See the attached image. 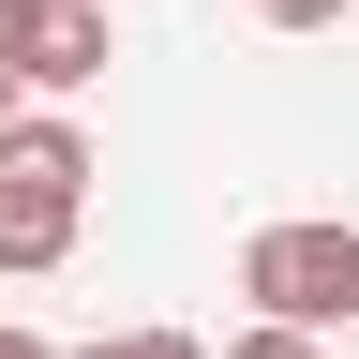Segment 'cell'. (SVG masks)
<instances>
[{
    "label": "cell",
    "instance_id": "obj_3",
    "mask_svg": "<svg viewBox=\"0 0 359 359\" xmlns=\"http://www.w3.org/2000/svg\"><path fill=\"white\" fill-rule=\"evenodd\" d=\"M105 60H120L105 0H30V30H15V90H90Z\"/></svg>",
    "mask_w": 359,
    "mask_h": 359
},
{
    "label": "cell",
    "instance_id": "obj_8",
    "mask_svg": "<svg viewBox=\"0 0 359 359\" xmlns=\"http://www.w3.org/2000/svg\"><path fill=\"white\" fill-rule=\"evenodd\" d=\"M60 359H135V330H120V344H60Z\"/></svg>",
    "mask_w": 359,
    "mask_h": 359
},
{
    "label": "cell",
    "instance_id": "obj_5",
    "mask_svg": "<svg viewBox=\"0 0 359 359\" xmlns=\"http://www.w3.org/2000/svg\"><path fill=\"white\" fill-rule=\"evenodd\" d=\"M240 15H269V30H330L344 0H240Z\"/></svg>",
    "mask_w": 359,
    "mask_h": 359
},
{
    "label": "cell",
    "instance_id": "obj_1",
    "mask_svg": "<svg viewBox=\"0 0 359 359\" xmlns=\"http://www.w3.org/2000/svg\"><path fill=\"white\" fill-rule=\"evenodd\" d=\"M75 224H90V135L45 120V105H15V120H0V269H15V285L60 269Z\"/></svg>",
    "mask_w": 359,
    "mask_h": 359
},
{
    "label": "cell",
    "instance_id": "obj_2",
    "mask_svg": "<svg viewBox=\"0 0 359 359\" xmlns=\"http://www.w3.org/2000/svg\"><path fill=\"white\" fill-rule=\"evenodd\" d=\"M240 299L269 314V330H359V224H330V210H299V224H255L240 240Z\"/></svg>",
    "mask_w": 359,
    "mask_h": 359
},
{
    "label": "cell",
    "instance_id": "obj_4",
    "mask_svg": "<svg viewBox=\"0 0 359 359\" xmlns=\"http://www.w3.org/2000/svg\"><path fill=\"white\" fill-rule=\"evenodd\" d=\"M210 359H330V344H314V330H269V314H255V330H240V344H210Z\"/></svg>",
    "mask_w": 359,
    "mask_h": 359
},
{
    "label": "cell",
    "instance_id": "obj_9",
    "mask_svg": "<svg viewBox=\"0 0 359 359\" xmlns=\"http://www.w3.org/2000/svg\"><path fill=\"white\" fill-rule=\"evenodd\" d=\"M15 105H30V90H15V75H0V120H15Z\"/></svg>",
    "mask_w": 359,
    "mask_h": 359
},
{
    "label": "cell",
    "instance_id": "obj_7",
    "mask_svg": "<svg viewBox=\"0 0 359 359\" xmlns=\"http://www.w3.org/2000/svg\"><path fill=\"white\" fill-rule=\"evenodd\" d=\"M0 359H60V344H45V330H0Z\"/></svg>",
    "mask_w": 359,
    "mask_h": 359
},
{
    "label": "cell",
    "instance_id": "obj_6",
    "mask_svg": "<svg viewBox=\"0 0 359 359\" xmlns=\"http://www.w3.org/2000/svg\"><path fill=\"white\" fill-rule=\"evenodd\" d=\"M135 359H210V344L195 330H135Z\"/></svg>",
    "mask_w": 359,
    "mask_h": 359
}]
</instances>
